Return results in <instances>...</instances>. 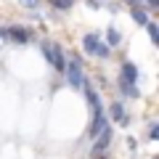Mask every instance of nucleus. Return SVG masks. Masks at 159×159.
<instances>
[{
	"label": "nucleus",
	"mask_w": 159,
	"mask_h": 159,
	"mask_svg": "<svg viewBox=\"0 0 159 159\" xmlns=\"http://www.w3.org/2000/svg\"><path fill=\"white\" fill-rule=\"evenodd\" d=\"M82 45H85V53H90V56H98V58H106L109 56V45H103L101 40H98V34H85V40H82Z\"/></svg>",
	"instance_id": "obj_1"
},
{
	"label": "nucleus",
	"mask_w": 159,
	"mask_h": 159,
	"mask_svg": "<svg viewBox=\"0 0 159 159\" xmlns=\"http://www.w3.org/2000/svg\"><path fill=\"white\" fill-rule=\"evenodd\" d=\"M64 72H66V80H69V85L72 88H80L82 85V64H80V58H72V61L64 66Z\"/></svg>",
	"instance_id": "obj_2"
},
{
	"label": "nucleus",
	"mask_w": 159,
	"mask_h": 159,
	"mask_svg": "<svg viewBox=\"0 0 159 159\" xmlns=\"http://www.w3.org/2000/svg\"><path fill=\"white\" fill-rule=\"evenodd\" d=\"M43 53H45V58L51 61V66L56 69V72H64L66 61H64V53H61L58 45H43Z\"/></svg>",
	"instance_id": "obj_3"
},
{
	"label": "nucleus",
	"mask_w": 159,
	"mask_h": 159,
	"mask_svg": "<svg viewBox=\"0 0 159 159\" xmlns=\"http://www.w3.org/2000/svg\"><path fill=\"white\" fill-rule=\"evenodd\" d=\"M93 141H96V143H93V157H96V154H103L109 148V143H111V127L106 125L96 138H93Z\"/></svg>",
	"instance_id": "obj_4"
},
{
	"label": "nucleus",
	"mask_w": 159,
	"mask_h": 159,
	"mask_svg": "<svg viewBox=\"0 0 159 159\" xmlns=\"http://www.w3.org/2000/svg\"><path fill=\"white\" fill-rule=\"evenodd\" d=\"M6 37H8V40H13V43H19V45H27V43H29V34L24 32V29H19V27L6 29Z\"/></svg>",
	"instance_id": "obj_5"
},
{
	"label": "nucleus",
	"mask_w": 159,
	"mask_h": 159,
	"mask_svg": "<svg viewBox=\"0 0 159 159\" xmlns=\"http://www.w3.org/2000/svg\"><path fill=\"white\" fill-rule=\"evenodd\" d=\"M122 80H125V82H133V85H135V80H138V66L135 64H122Z\"/></svg>",
	"instance_id": "obj_6"
},
{
	"label": "nucleus",
	"mask_w": 159,
	"mask_h": 159,
	"mask_svg": "<svg viewBox=\"0 0 159 159\" xmlns=\"http://www.w3.org/2000/svg\"><path fill=\"white\" fill-rule=\"evenodd\" d=\"M106 127V119H103V114H98V117H93V122H90V138H96L98 133Z\"/></svg>",
	"instance_id": "obj_7"
},
{
	"label": "nucleus",
	"mask_w": 159,
	"mask_h": 159,
	"mask_svg": "<svg viewBox=\"0 0 159 159\" xmlns=\"http://www.w3.org/2000/svg\"><path fill=\"white\" fill-rule=\"evenodd\" d=\"M109 109H111V117L117 119V122H127V117H125V106H122V103H117V101H114Z\"/></svg>",
	"instance_id": "obj_8"
},
{
	"label": "nucleus",
	"mask_w": 159,
	"mask_h": 159,
	"mask_svg": "<svg viewBox=\"0 0 159 159\" xmlns=\"http://www.w3.org/2000/svg\"><path fill=\"white\" fill-rule=\"evenodd\" d=\"M130 16H133V21H135L138 27H146V21H148V16H146V11H143V8H133Z\"/></svg>",
	"instance_id": "obj_9"
},
{
	"label": "nucleus",
	"mask_w": 159,
	"mask_h": 159,
	"mask_svg": "<svg viewBox=\"0 0 159 159\" xmlns=\"http://www.w3.org/2000/svg\"><path fill=\"white\" fill-rule=\"evenodd\" d=\"M106 40H109V48H117L119 45V40H122V37H119V32H117V29H109V32H106Z\"/></svg>",
	"instance_id": "obj_10"
},
{
	"label": "nucleus",
	"mask_w": 159,
	"mask_h": 159,
	"mask_svg": "<svg viewBox=\"0 0 159 159\" xmlns=\"http://www.w3.org/2000/svg\"><path fill=\"white\" fill-rule=\"evenodd\" d=\"M146 27H148V37H151V43H154V45H159V29H157V24L146 21Z\"/></svg>",
	"instance_id": "obj_11"
},
{
	"label": "nucleus",
	"mask_w": 159,
	"mask_h": 159,
	"mask_svg": "<svg viewBox=\"0 0 159 159\" xmlns=\"http://www.w3.org/2000/svg\"><path fill=\"white\" fill-rule=\"evenodd\" d=\"M53 8H58V11H66V8H72L74 6V0H48Z\"/></svg>",
	"instance_id": "obj_12"
},
{
	"label": "nucleus",
	"mask_w": 159,
	"mask_h": 159,
	"mask_svg": "<svg viewBox=\"0 0 159 159\" xmlns=\"http://www.w3.org/2000/svg\"><path fill=\"white\" fill-rule=\"evenodd\" d=\"M122 90H125L127 96H138V90L133 88V82H125V80H122Z\"/></svg>",
	"instance_id": "obj_13"
},
{
	"label": "nucleus",
	"mask_w": 159,
	"mask_h": 159,
	"mask_svg": "<svg viewBox=\"0 0 159 159\" xmlns=\"http://www.w3.org/2000/svg\"><path fill=\"white\" fill-rule=\"evenodd\" d=\"M148 138H151V141H157V138H159V125H151V133H148Z\"/></svg>",
	"instance_id": "obj_14"
},
{
	"label": "nucleus",
	"mask_w": 159,
	"mask_h": 159,
	"mask_svg": "<svg viewBox=\"0 0 159 159\" xmlns=\"http://www.w3.org/2000/svg\"><path fill=\"white\" fill-rule=\"evenodd\" d=\"M21 6H27V8H34V6H37V0H21Z\"/></svg>",
	"instance_id": "obj_15"
},
{
	"label": "nucleus",
	"mask_w": 159,
	"mask_h": 159,
	"mask_svg": "<svg viewBox=\"0 0 159 159\" xmlns=\"http://www.w3.org/2000/svg\"><path fill=\"white\" fill-rule=\"evenodd\" d=\"M88 6L90 8H101V3H98V0H88Z\"/></svg>",
	"instance_id": "obj_16"
},
{
	"label": "nucleus",
	"mask_w": 159,
	"mask_h": 159,
	"mask_svg": "<svg viewBox=\"0 0 159 159\" xmlns=\"http://www.w3.org/2000/svg\"><path fill=\"white\" fill-rule=\"evenodd\" d=\"M146 6H148V8H157V6H159V0H146Z\"/></svg>",
	"instance_id": "obj_17"
},
{
	"label": "nucleus",
	"mask_w": 159,
	"mask_h": 159,
	"mask_svg": "<svg viewBox=\"0 0 159 159\" xmlns=\"http://www.w3.org/2000/svg\"><path fill=\"white\" fill-rule=\"evenodd\" d=\"M93 159H103V154H96V157H93Z\"/></svg>",
	"instance_id": "obj_18"
},
{
	"label": "nucleus",
	"mask_w": 159,
	"mask_h": 159,
	"mask_svg": "<svg viewBox=\"0 0 159 159\" xmlns=\"http://www.w3.org/2000/svg\"><path fill=\"white\" fill-rule=\"evenodd\" d=\"M127 3H141V0H127Z\"/></svg>",
	"instance_id": "obj_19"
}]
</instances>
